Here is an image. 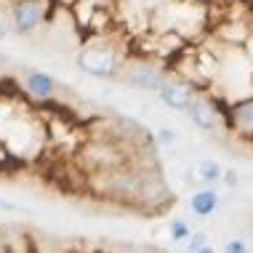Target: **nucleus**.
Instances as JSON below:
<instances>
[{
  "mask_svg": "<svg viewBox=\"0 0 253 253\" xmlns=\"http://www.w3.org/2000/svg\"><path fill=\"white\" fill-rule=\"evenodd\" d=\"M166 78H168L166 67L152 59H131L126 64H120L118 72V80H123L131 88H139V91H157L166 83Z\"/></svg>",
  "mask_w": 253,
  "mask_h": 253,
  "instance_id": "obj_1",
  "label": "nucleus"
},
{
  "mask_svg": "<svg viewBox=\"0 0 253 253\" xmlns=\"http://www.w3.org/2000/svg\"><path fill=\"white\" fill-rule=\"evenodd\" d=\"M120 53L118 48H112V45L101 43V45H85L83 51L78 53V67L83 70L85 75H91V78H118L120 72Z\"/></svg>",
  "mask_w": 253,
  "mask_h": 253,
  "instance_id": "obj_2",
  "label": "nucleus"
},
{
  "mask_svg": "<svg viewBox=\"0 0 253 253\" xmlns=\"http://www.w3.org/2000/svg\"><path fill=\"white\" fill-rule=\"evenodd\" d=\"M96 176L104 181L101 195L118 197V200H139L141 189H144V176L139 170H128L126 166L109 168V170H96Z\"/></svg>",
  "mask_w": 253,
  "mask_h": 253,
  "instance_id": "obj_3",
  "label": "nucleus"
},
{
  "mask_svg": "<svg viewBox=\"0 0 253 253\" xmlns=\"http://www.w3.org/2000/svg\"><path fill=\"white\" fill-rule=\"evenodd\" d=\"M51 8V0H13L8 16H11V27L19 35H32L40 24L45 22Z\"/></svg>",
  "mask_w": 253,
  "mask_h": 253,
  "instance_id": "obj_4",
  "label": "nucleus"
},
{
  "mask_svg": "<svg viewBox=\"0 0 253 253\" xmlns=\"http://www.w3.org/2000/svg\"><path fill=\"white\" fill-rule=\"evenodd\" d=\"M83 166H88L91 170H109L126 166V157L120 155V149L112 144V141H91V144L83 147Z\"/></svg>",
  "mask_w": 253,
  "mask_h": 253,
  "instance_id": "obj_5",
  "label": "nucleus"
},
{
  "mask_svg": "<svg viewBox=\"0 0 253 253\" xmlns=\"http://www.w3.org/2000/svg\"><path fill=\"white\" fill-rule=\"evenodd\" d=\"M197 88L189 83V80L184 78H166V83H163L160 88H157V96H160V101L170 109H179V112H187L189 101L195 99Z\"/></svg>",
  "mask_w": 253,
  "mask_h": 253,
  "instance_id": "obj_6",
  "label": "nucleus"
},
{
  "mask_svg": "<svg viewBox=\"0 0 253 253\" xmlns=\"http://www.w3.org/2000/svg\"><path fill=\"white\" fill-rule=\"evenodd\" d=\"M187 115H189V120H192V126L205 131V133L216 131L218 123H221V112H218L216 101L203 96V93H195V99L189 101V107H187Z\"/></svg>",
  "mask_w": 253,
  "mask_h": 253,
  "instance_id": "obj_7",
  "label": "nucleus"
},
{
  "mask_svg": "<svg viewBox=\"0 0 253 253\" xmlns=\"http://www.w3.org/2000/svg\"><path fill=\"white\" fill-rule=\"evenodd\" d=\"M24 91L38 101H48L56 93V80L43 70H27L24 72Z\"/></svg>",
  "mask_w": 253,
  "mask_h": 253,
  "instance_id": "obj_8",
  "label": "nucleus"
},
{
  "mask_svg": "<svg viewBox=\"0 0 253 253\" xmlns=\"http://www.w3.org/2000/svg\"><path fill=\"white\" fill-rule=\"evenodd\" d=\"M229 123L240 136H253V96L235 101L229 109Z\"/></svg>",
  "mask_w": 253,
  "mask_h": 253,
  "instance_id": "obj_9",
  "label": "nucleus"
},
{
  "mask_svg": "<svg viewBox=\"0 0 253 253\" xmlns=\"http://www.w3.org/2000/svg\"><path fill=\"white\" fill-rule=\"evenodd\" d=\"M189 208H192V213L197 218L213 216L216 211H218V192H216L213 187H208V184H205L203 189L192 192V197H189Z\"/></svg>",
  "mask_w": 253,
  "mask_h": 253,
  "instance_id": "obj_10",
  "label": "nucleus"
},
{
  "mask_svg": "<svg viewBox=\"0 0 253 253\" xmlns=\"http://www.w3.org/2000/svg\"><path fill=\"white\" fill-rule=\"evenodd\" d=\"M221 176H224L221 163H216V160H200V166H197V179H200L203 184L213 187L216 181H221Z\"/></svg>",
  "mask_w": 253,
  "mask_h": 253,
  "instance_id": "obj_11",
  "label": "nucleus"
},
{
  "mask_svg": "<svg viewBox=\"0 0 253 253\" xmlns=\"http://www.w3.org/2000/svg\"><path fill=\"white\" fill-rule=\"evenodd\" d=\"M187 251L189 253H211V243L205 232H192L187 237Z\"/></svg>",
  "mask_w": 253,
  "mask_h": 253,
  "instance_id": "obj_12",
  "label": "nucleus"
},
{
  "mask_svg": "<svg viewBox=\"0 0 253 253\" xmlns=\"http://www.w3.org/2000/svg\"><path fill=\"white\" fill-rule=\"evenodd\" d=\"M189 235H192V229H189V224L184 221V218H170V240L184 243Z\"/></svg>",
  "mask_w": 253,
  "mask_h": 253,
  "instance_id": "obj_13",
  "label": "nucleus"
},
{
  "mask_svg": "<svg viewBox=\"0 0 253 253\" xmlns=\"http://www.w3.org/2000/svg\"><path fill=\"white\" fill-rule=\"evenodd\" d=\"M155 141L160 147H170V144H176V141H179V131H176V128H160L157 136H155Z\"/></svg>",
  "mask_w": 253,
  "mask_h": 253,
  "instance_id": "obj_14",
  "label": "nucleus"
},
{
  "mask_svg": "<svg viewBox=\"0 0 253 253\" xmlns=\"http://www.w3.org/2000/svg\"><path fill=\"white\" fill-rule=\"evenodd\" d=\"M224 251L227 253H248V245H245L243 240H227L224 243Z\"/></svg>",
  "mask_w": 253,
  "mask_h": 253,
  "instance_id": "obj_15",
  "label": "nucleus"
},
{
  "mask_svg": "<svg viewBox=\"0 0 253 253\" xmlns=\"http://www.w3.org/2000/svg\"><path fill=\"white\" fill-rule=\"evenodd\" d=\"M221 181H227V184H229V187H235V184H237V173H235V170H224V176H221Z\"/></svg>",
  "mask_w": 253,
  "mask_h": 253,
  "instance_id": "obj_16",
  "label": "nucleus"
},
{
  "mask_svg": "<svg viewBox=\"0 0 253 253\" xmlns=\"http://www.w3.org/2000/svg\"><path fill=\"white\" fill-rule=\"evenodd\" d=\"M3 237H5V232H3V227H0V245H3Z\"/></svg>",
  "mask_w": 253,
  "mask_h": 253,
  "instance_id": "obj_17",
  "label": "nucleus"
},
{
  "mask_svg": "<svg viewBox=\"0 0 253 253\" xmlns=\"http://www.w3.org/2000/svg\"><path fill=\"white\" fill-rule=\"evenodd\" d=\"M5 38V30H3V24H0V40H3Z\"/></svg>",
  "mask_w": 253,
  "mask_h": 253,
  "instance_id": "obj_18",
  "label": "nucleus"
}]
</instances>
